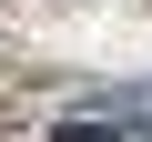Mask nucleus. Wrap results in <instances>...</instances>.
Listing matches in <instances>:
<instances>
[{
    "instance_id": "f257e3e1",
    "label": "nucleus",
    "mask_w": 152,
    "mask_h": 142,
    "mask_svg": "<svg viewBox=\"0 0 152 142\" xmlns=\"http://www.w3.org/2000/svg\"><path fill=\"white\" fill-rule=\"evenodd\" d=\"M51 142H122V132H112V122H61Z\"/></svg>"
},
{
    "instance_id": "f03ea898",
    "label": "nucleus",
    "mask_w": 152,
    "mask_h": 142,
    "mask_svg": "<svg viewBox=\"0 0 152 142\" xmlns=\"http://www.w3.org/2000/svg\"><path fill=\"white\" fill-rule=\"evenodd\" d=\"M102 112H152V81H132V91H102Z\"/></svg>"
},
{
    "instance_id": "7ed1b4c3",
    "label": "nucleus",
    "mask_w": 152,
    "mask_h": 142,
    "mask_svg": "<svg viewBox=\"0 0 152 142\" xmlns=\"http://www.w3.org/2000/svg\"><path fill=\"white\" fill-rule=\"evenodd\" d=\"M132 142H152V132H132Z\"/></svg>"
}]
</instances>
